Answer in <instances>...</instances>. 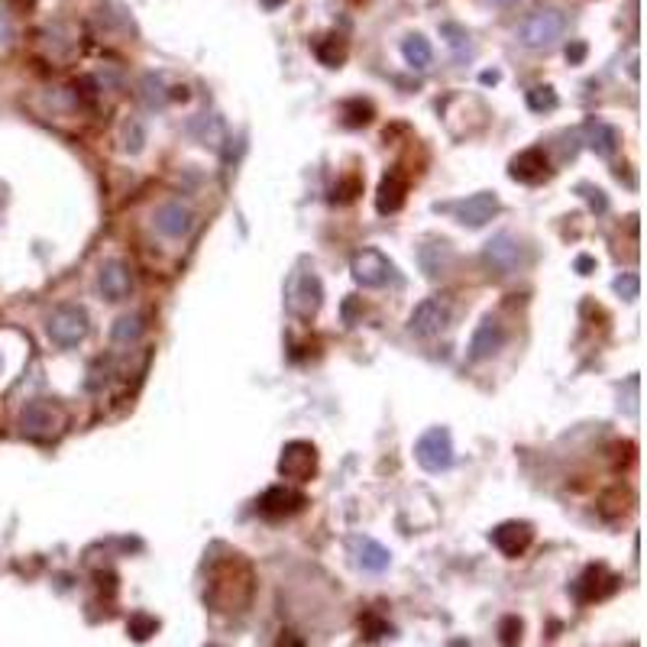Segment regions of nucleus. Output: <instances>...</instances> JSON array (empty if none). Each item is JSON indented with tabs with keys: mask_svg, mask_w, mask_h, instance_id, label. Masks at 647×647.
<instances>
[{
	"mask_svg": "<svg viewBox=\"0 0 647 647\" xmlns=\"http://www.w3.org/2000/svg\"><path fill=\"white\" fill-rule=\"evenodd\" d=\"M441 33H443V36H450L447 43H450V49L457 52V62L473 59V43H469V33H466V29H463V26H457V23H443V26H441Z\"/></svg>",
	"mask_w": 647,
	"mask_h": 647,
	"instance_id": "b1692460",
	"label": "nucleus"
},
{
	"mask_svg": "<svg viewBox=\"0 0 647 647\" xmlns=\"http://www.w3.org/2000/svg\"><path fill=\"white\" fill-rule=\"evenodd\" d=\"M401 55H405V62H408L411 69H427L431 59H434V49H431V43H427L424 36L415 33L401 43Z\"/></svg>",
	"mask_w": 647,
	"mask_h": 647,
	"instance_id": "aec40b11",
	"label": "nucleus"
},
{
	"mask_svg": "<svg viewBox=\"0 0 647 647\" xmlns=\"http://www.w3.org/2000/svg\"><path fill=\"white\" fill-rule=\"evenodd\" d=\"M567 33V13L557 7H544V10H534L518 29V39L528 49H550L557 46Z\"/></svg>",
	"mask_w": 647,
	"mask_h": 647,
	"instance_id": "f257e3e1",
	"label": "nucleus"
},
{
	"mask_svg": "<svg viewBox=\"0 0 647 647\" xmlns=\"http://www.w3.org/2000/svg\"><path fill=\"white\" fill-rule=\"evenodd\" d=\"M315 55L327 69H340L343 59H347V43H343L340 36H324L321 43L315 46Z\"/></svg>",
	"mask_w": 647,
	"mask_h": 647,
	"instance_id": "4be33fe9",
	"label": "nucleus"
},
{
	"mask_svg": "<svg viewBox=\"0 0 647 647\" xmlns=\"http://www.w3.org/2000/svg\"><path fill=\"white\" fill-rule=\"evenodd\" d=\"M528 107L531 111H554L557 107L554 88H534V91H528Z\"/></svg>",
	"mask_w": 647,
	"mask_h": 647,
	"instance_id": "cd10ccee",
	"label": "nucleus"
},
{
	"mask_svg": "<svg viewBox=\"0 0 647 647\" xmlns=\"http://www.w3.org/2000/svg\"><path fill=\"white\" fill-rule=\"evenodd\" d=\"M638 275L634 273H625L622 279H615V291H618V295H622L625 301H634L638 298Z\"/></svg>",
	"mask_w": 647,
	"mask_h": 647,
	"instance_id": "c85d7f7f",
	"label": "nucleus"
},
{
	"mask_svg": "<svg viewBox=\"0 0 647 647\" xmlns=\"http://www.w3.org/2000/svg\"><path fill=\"white\" fill-rule=\"evenodd\" d=\"M10 43V20H7V13L0 10V46H7Z\"/></svg>",
	"mask_w": 647,
	"mask_h": 647,
	"instance_id": "2f4dec72",
	"label": "nucleus"
},
{
	"mask_svg": "<svg viewBox=\"0 0 647 647\" xmlns=\"http://www.w3.org/2000/svg\"><path fill=\"white\" fill-rule=\"evenodd\" d=\"M521 631H525V625H521L518 615H505L502 625H499V644H502V647H518L521 644Z\"/></svg>",
	"mask_w": 647,
	"mask_h": 647,
	"instance_id": "393cba45",
	"label": "nucleus"
},
{
	"mask_svg": "<svg viewBox=\"0 0 647 647\" xmlns=\"http://www.w3.org/2000/svg\"><path fill=\"white\" fill-rule=\"evenodd\" d=\"M359 188H363V185H359V179H347L340 188H337V191H333V197H337V201H353Z\"/></svg>",
	"mask_w": 647,
	"mask_h": 647,
	"instance_id": "7c9ffc66",
	"label": "nucleus"
},
{
	"mask_svg": "<svg viewBox=\"0 0 647 647\" xmlns=\"http://www.w3.org/2000/svg\"><path fill=\"white\" fill-rule=\"evenodd\" d=\"M88 331H91V321H88V311L81 305H62L52 311L49 324H46V333L49 340L62 349H71L85 340Z\"/></svg>",
	"mask_w": 647,
	"mask_h": 647,
	"instance_id": "f03ea898",
	"label": "nucleus"
},
{
	"mask_svg": "<svg viewBox=\"0 0 647 647\" xmlns=\"http://www.w3.org/2000/svg\"><path fill=\"white\" fill-rule=\"evenodd\" d=\"M279 473L295 483L311 479L317 473V450L307 441H291L279 457Z\"/></svg>",
	"mask_w": 647,
	"mask_h": 647,
	"instance_id": "0eeeda50",
	"label": "nucleus"
},
{
	"mask_svg": "<svg viewBox=\"0 0 647 647\" xmlns=\"http://www.w3.org/2000/svg\"><path fill=\"white\" fill-rule=\"evenodd\" d=\"M97 289L107 301H123L133 289V273L123 259H107L97 273Z\"/></svg>",
	"mask_w": 647,
	"mask_h": 647,
	"instance_id": "1a4fd4ad",
	"label": "nucleus"
},
{
	"mask_svg": "<svg viewBox=\"0 0 647 647\" xmlns=\"http://www.w3.org/2000/svg\"><path fill=\"white\" fill-rule=\"evenodd\" d=\"M324 298V289H321V279L315 273H291L289 285H285V305L295 317L307 321V317L317 315V307H321Z\"/></svg>",
	"mask_w": 647,
	"mask_h": 647,
	"instance_id": "7ed1b4c3",
	"label": "nucleus"
},
{
	"mask_svg": "<svg viewBox=\"0 0 647 647\" xmlns=\"http://www.w3.org/2000/svg\"><path fill=\"white\" fill-rule=\"evenodd\" d=\"M143 337V317L139 315H123L113 321L111 327V340L117 347H130V343H137Z\"/></svg>",
	"mask_w": 647,
	"mask_h": 647,
	"instance_id": "412c9836",
	"label": "nucleus"
},
{
	"mask_svg": "<svg viewBox=\"0 0 647 647\" xmlns=\"http://www.w3.org/2000/svg\"><path fill=\"white\" fill-rule=\"evenodd\" d=\"M457 214H460V223H466V227H483V223H489L499 214V197L492 191H479V195L466 197L457 207Z\"/></svg>",
	"mask_w": 647,
	"mask_h": 647,
	"instance_id": "4468645a",
	"label": "nucleus"
},
{
	"mask_svg": "<svg viewBox=\"0 0 647 647\" xmlns=\"http://www.w3.org/2000/svg\"><path fill=\"white\" fill-rule=\"evenodd\" d=\"M33 4H36V0H17V7H20V10H29V7H33Z\"/></svg>",
	"mask_w": 647,
	"mask_h": 647,
	"instance_id": "72a5a7b5",
	"label": "nucleus"
},
{
	"mask_svg": "<svg viewBox=\"0 0 647 647\" xmlns=\"http://www.w3.org/2000/svg\"><path fill=\"white\" fill-rule=\"evenodd\" d=\"M511 179L534 185V181L547 179V155L544 149H525L518 159L511 162Z\"/></svg>",
	"mask_w": 647,
	"mask_h": 647,
	"instance_id": "f3484780",
	"label": "nucleus"
},
{
	"mask_svg": "<svg viewBox=\"0 0 647 647\" xmlns=\"http://www.w3.org/2000/svg\"><path fill=\"white\" fill-rule=\"evenodd\" d=\"M534 541V528L528 521H505L492 531V544L502 550L505 557H521Z\"/></svg>",
	"mask_w": 647,
	"mask_h": 647,
	"instance_id": "9b49d317",
	"label": "nucleus"
},
{
	"mask_svg": "<svg viewBox=\"0 0 647 647\" xmlns=\"http://www.w3.org/2000/svg\"><path fill=\"white\" fill-rule=\"evenodd\" d=\"M615 586H618V579H615L612 573H605L602 567H589L586 576L579 579L576 596L583 599V602H592V599H602L609 596V592H615Z\"/></svg>",
	"mask_w": 647,
	"mask_h": 647,
	"instance_id": "6ab92c4d",
	"label": "nucleus"
},
{
	"mask_svg": "<svg viewBox=\"0 0 647 647\" xmlns=\"http://www.w3.org/2000/svg\"><path fill=\"white\" fill-rule=\"evenodd\" d=\"M589 146H592L599 155H612L615 146H618V133H615V127L596 120V123H589Z\"/></svg>",
	"mask_w": 647,
	"mask_h": 647,
	"instance_id": "5701e85b",
	"label": "nucleus"
},
{
	"mask_svg": "<svg viewBox=\"0 0 647 647\" xmlns=\"http://www.w3.org/2000/svg\"><path fill=\"white\" fill-rule=\"evenodd\" d=\"M263 4H265V7H269V10H275V7H279V4H285V0H263Z\"/></svg>",
	"mask_w": 647,
	"mask_h": 647,
	"instance_id": "f704fd0d",
	"label": "nucleus"
},
{
	"mask_svg": "<svg viewBox=\"0 0 647 647\" xmlns=\"http://www.w3.org/2000/svg\"><path fill=\"white\" fill-rule=\"evenodd\" d=\"M415 457L427 473H441V469H447L453 463L450 431H447V427H431V431H424L415 443Z\"/></svg>",
	"mask_w": 647,
	"mask_h": 647,
	"instance_id": "20e7f679",
	"label": "nucleus"
},
{
	"mask_svg": "<svg viewBox=\"0 0 647 647\" xmlns=\"http://www.w3.org/2000/svg\"><path fill=\"white\" fill-rule=\"evenodd\" d=\"M492 4H499V7H511L515 0H492Z\"/></svg>",
	"mask_w": 647,
	"mask_h": 647,
	"instance_id": "c9c22d12",
	"label": "nucleus"
},
{
	"mask_svg": "<svg viewBox=\"0 0 647 647\" xmlns=\"http://www.w3.org/2000/svg\"><path fill=\"white\" fill-rule=\"evenodd\" d=\"M359 628H363V634H366L369 641L389 634V625H385L382 618H375V615H363V618H359Z\"/></svg>",
	"mask_w": 647,
	"mask_h": 647,
	"instance_id": "c756f323",
	"label": "nucleus"
},
{
	"mask_svg": "<svg viewBox=\"0 0 647 647\" xmlns=\"http://www.w3.org/2000/svg\"><path fill=\"white\" fill-rule=\"evenodd\" d=\"M583 55H586V46L583 43H576L573 49H567V59L570 62H583Z\"/></svg>",
	"mask_w": 647,
	"mask_h": 647,
	"instance_id": "473e14b6",
	"label": "nucleus"
},
{
	"mask_svg": "<svg viewBox=\"0 0 647 647\" xmlns=\"http://www.w3.org/2000/svg\"><path fill=\"white\" fill-rule=\"evenodd\" d=\"M485 263L492 265V269H499V273H511V269L518 265V243H515L508 233L489 239V243H485Z\"/></svg>",
	"mask_w": 647,
	"mask_h": 647,
	"instance_id": "a211bd4d",
	"label": "nucleus"
},
{
	"mask_svg": "<svg viewBox=\"0 0 647 647\" xmlns=\"http://www.w3.org/2000/svg\"><path fill=\"white\" fill-rule=\"evenodd\" d=\"M62 421H65V415H62L52 401H29L23 408V415H20V427H23L26 437H36V441H46V437L59 434Z\"/></svg>",
	"mask_w": 647,
	"mask_h": 647,
	"instance_id": "423d86ee",
	"label": "nucleus"
},
{
	"mask_svg": "<svg viewBox=\"0 0 647 647\" xmlns=\"http://www.w3.org/2000/svg\"><path fill=\"white\" fill-rule=\"evenodd\" d=\"M155 227H159L162 237L181 239L195 227V214H191L188 205H181V201H169V205H162L159 211H155Z\"/></svg>",
	"mask_w": 647,
	"mask_h": 647,
	"instance_id": "f8f14e48",
	"label": "nucleus"
},
{
	"mask_svg": "<svg viewBox=\"0 0 647 647\" xmlns=\"http://www.w3.org/2000/svg\"><path fill=\"white\" fill-rule=\"evenodd\" d=\"M349 273H353V279H357L363 289H379V285H385L389 275H392V263H389L379 249H363V253L353 256Z\"/></svg>",
	"mask_w": 647,
	"mask_h": 647,
	"instance_id": "6e6552de",
	"label": "nucleus"
},
{
	"mask_svg": "<svg viewBox=\"0 0 647 647\" xmlns=\"http://www.w3.org/2000/svg\"><path fill=\"white\" fill-rule=\"evenodd\" d=\"M405 195H408V179L401 175L399 169L389 172L379 185V195H375V207L382 214H395L401 205H405Z\"/></svg>",
	"mask_w": 647,
	"mask_h": 647,
	"instance_id": "dca6fc26",
	"label": "nucleus"
},
{
	"mask_svg": "<svg viewBox=\"0 0 647 647\" xmlns=\"http://www.w3.org/2000/svg\"><path fill=\"white\" fill-rule=\"evenodd\" d=\"M307 505V499L289 485H273V489H265V495L259 499V511H263L265 518H289L295 511H301Z\"/></svg>",
	"mask_w": 647,
	"mask_h": 647,
	"instance_id": "9d476101",
	"label": "nucleus"
},
{
	"mask_svg": "<svg viewBox=\"0 0 647 647\" xmlns=\"http://www.w3.org/2000/svg\"><path fill=\"white\" fill-rule=\"evenodd\" d=\"M155 628H159V622H155L153 615H143V612L133 615V618L127 622V631H130V634H133L137 641H146L149 634H155Z\"/></svg>",
	"mask_w": 647,
	"mask_h": 647,
	"instance_id": "bb28decb",
	"label": "nucleus"
},
{
	"mask_svg": "<svg viewBox=\"0 0 647 647\" xmlns=\"http://www.w3.org/2000/svg\"><path fill=\"white\" fill-rule=\"evenodd\" d=\"M0 369H4V357H0Z\"/></svg>",
	"mask_w": 647,
	"mask_h": 647,
	"instance_id": "e433bc0d",
	"label": "nucleus"
},
{
	"mask_svg": "<svg viewBox=\"0 0 647 647\" xmlns=\"http://www.w3.org/2000/svg\"><path fill=\"white\" fill-rule=\"evenodd\" d=\"M505 343V327L495 317H485L483 324L476 327V333H473V340H469V363H483V359H489L495 353V349H502Z\"/></svg>",
	"mask_w": 647,
	"mask_h": 647,
	"instance_id": "ddd939ff",
	"label": "nucleus"
},
{
	"mask_svg": "<svg viewBox=\"0 0 647 647\" xmlns=\"http://www.w3.org/2000/svg\"><path fill=\"white\" fill-rule=\"evenodd\" d=\"M453 317V305L450 298H441V295H434V298H424L421 305L411 311V333L415 337H424V340H431V337H437V333L450 324Z\"/></svg>",
	"mask_w": 647,
	"mask_h": 647,
	"instance_id": "39448f33",
	"label": "nucleus"
},
{
	"mask_svg": "<svg viewBox=\"0 0 647 647\" xmlns=\"http://www.w3.org/2000/svg\"><path fill=\"white\" fill-rule=\"evenodd\" d=\"M353 557H357L359 567L369 573H382L389 570V563H392V554H389L379 541H373V537H353Z\"/></svg>",
	"mask_w": 647,
	"mask_h": 647,
	"instance_id": "2eb2a0df",
	"label": "nucleus"
},
{
	"mask_svg": "<svg viewBox=\"0 0 647 647\" xmlns=\"http://www.w3.org/2000/svg\"><path fill=\"white\" fill-rule=\"evenodd\" d=\"M343 113H347V123L349 127H363L373 120V104L366 101H347L343 104Z\"/></svg>",
	"mask_w": 647,
	"mask_h": 647,
	"instance_id": "a878e982",
	"label": "nucleus"
}]
</instances>
